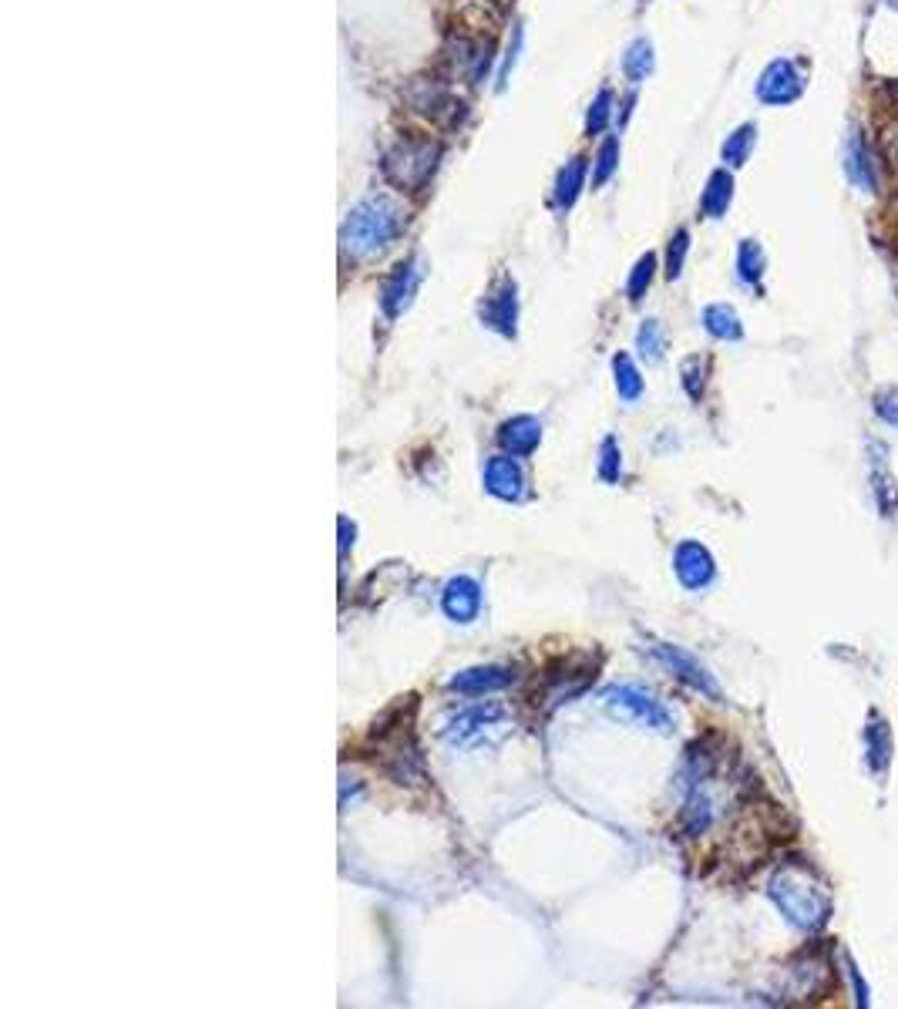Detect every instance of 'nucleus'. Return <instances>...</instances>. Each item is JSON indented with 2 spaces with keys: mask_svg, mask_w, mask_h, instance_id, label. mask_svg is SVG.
Returning a JSON list of instances; mask_svg holds the SVG:
<instances>
[{
  "mask_svg": "<svg viewBox=\"0 0 898 1009\" xmlns=\"http://www.w3.org/2000/svg\"><path fill=\"white\" fill-rule=\"evenodd\" d=\"M434 159H438V148L431 142H404L387 155V175L401 189H418L434 172Z\"/></svg>",
  "mask_w": 898,
  "mask_h": 1009,
  "instance_id": "20e7f679",
  "label": "nucleus"
},
{
  "mask_svg": "<svg viewBox=\"0 0 898 1009\" xmlns=\"http://www.w3.org/2000/svg\"><path fill=\"white\" fill-rule=\"evenodd\" d=\"M653 656L660 660L666 670L670 673H677L680 680H687L693 690H700V693H707V697H714L720 700V687H717V680L707 673V666H703L697 656H690L687 650H680V646H653Z\"/></svg>",
  "mask_w": 898,
  "mask_h": 1009,
  "instance_id": "1a4fd4ad",
  "label": "nucleus"
},
{
  "mask_svg": "<svg viewBox=\"0 0 898 1009\" xmlns=\"http://www.w3.org/2000/svg\"><path fill=\"white\" fill-rule=\"evenodd\" d=\"M619 471H623V455H619V444L616 438H606L603 448H599V478L603 481H619Z\"/></svg>",
  "mask_w": 898,
  "mask_h": 1009,
  "instance_id": "bb28decb",
  "label": "nucleus"
},
{
  "mask_svg": "<svg viewBox=\"0 0 898 1009\" xmlns=\"http://www.w3.org/2000/svg\"><path fill=\"white\" fill-rule=\"evenodd\" d=\"M703 327H707L710 337H717V340H740L744 337V327H740L737 310L727 307V303H714V307L703 310Z\"/></svg>",
  "mask_w": 898,
  "mask_h": 1009,
  "instance_id": "f3484780",
  "label": "nucleus"
},
{
  "mask_svg": "<svg viewBox=\"0 0 898 1009\" xmlns=\"http://www.w3.org/2000/svg\"><path fill=\"white\" fill-rule=\"evenodd\" d=\"M875 407H878V414L888 421V424H898V391H882L875 397Z\"/></svg>",
  "mask_w": 898,
  "mask_h": 1009,
  "instance_id": "7c9ffc66",
  "label": "nucleus"
},
{
  "mask_svg": "<svg viewBox=\"0 0 898 1009\" xmlns=\"http://www.w3.org/2000/svg\"><path fill=\"white\" fill-rule=\"evenodd\" d=\"M539 441H542V424L539 418H532V414H518V418L505 421L502 428H498V444L505 448V455L525 458L539 448Z\"/></svg>",
  "mask_w": 898,
  "mask_h": 1009,
  "instance_id": "4468645a",
  "label": "nucleus"
},
{
  "mask_svg": "<svg viewBox=\"0 0 898 1009\" xmlns=\"http://www.w3.org/2000/svg\"><path fill=\"white\" fill-rule=\"evenodd\" d=\"M771 899L798 929H808V932L825 925L831 915L828 888L804 865H784L781 872L771 878Z\"/></svg>",
  "mask_w": 898,
  "mask_h": 1009,
  "instance_id": "f257e3e1",
  "label": "nucleus"
},
{
  "mask_svg": "<svg viewBox=\"0 0 898 1009\" xmlns=\"http://www.w3.org/2000/svg\"><path fill=\"white\" fill-rule=\"evenodd\" d=\"M804 95V68L791 58H777L757 78V98L764 105H791Z\"/></svg>",
  "mask_w": 898,
  "mask_h": 1009,
  "instance_id": "39448f33",
  "label": "nucleus"
},
{
  "mask_svg": "<svg viewBox=\"0 0 898 1009\" xmlns=\"http://www.w3.org/2000/svg\"><path fill=\"white\" fill-rule=\"evenodd\" d=\"M653 276H656V256L646 253V256L636 259L633 273H629V283H626V296H629V300H633V303L643 300V293L650 290Z\"/></svg>",
  "mask_w": 898,
  "mask_h": 1009,
  "instance_id": "393cba45",
  "label": "nucleus"
},
{
  "mask_svg": "<svg viewBox=\"0 0 898 1009\" xmlns=\"http://www.w3.org/2000/svg\"><path fill=\"white\" fill-rule=\"evenodd\" d=\"M603 703L606 710L626 724H636V727H646V730H673V714L663 707L653 693H646L643 687H633V683H623V687H609L603 693Z\"/></svg>",
  "mask_w": 898,
  "mask_h": 1009,
  "instance_id": "7ed1b4c3",
  "label": "nucleus"
},
{
  "mask_svg": "<svg viewBox=\"0 0 898 1009\" xmlns=\"http://www.w3.org/2000/svg\"><path fill=\"white\" fill-rule=\"evenodd\" d=\"M734 199V175L727 169H717L714 175L707 179V189H703V199H700V212L707 219H720Z\"/></svg>",
  "mask_w": 898,
  "mask_h": 1009,
  "instance_id": "dca6fc26",
  "label": "nucleus"
},
{
  "mask_svg": "<svg viewBox=\"0 0 898 1009\" xmlns=\"http://www.w3.org/2000/svg\"><path fill=\"white\" fill-rule=\"evenodd\" d=\"M673 572L687 589H707L717 576L714 555L703 549L700 542H680L677 552H673Z\"/></svg>",
  "mask_w": 898,
  "mask_h": 1009,
  "instance_id": "9d476101",
  "label": "nucleus"
},
{
  "mask_svg": "<svg viewBox=\"0 0 898 1009\" xmlns=\"http://www.w3.org/2000/svg\"><path fill=\"white\" fill-rule=\"evenodd\" d=\"M737 276L747 286H754L764 276V249H761V243H754V239H744V243L737 246Z\"/></svg>",
  "mask_w": 898,
  "mask_h": 1009,
  "instance_id": "aec40b11",
  "label": "nucleus"
},
{
  "mask_svg": "<svg viewBox=\"0 0 898 1009\" xmlns=\"http://www.w3.org/2000/svg\"><path fill=\"white\" fill-rule=\"evenodd\" d=\"M441 613L451 619V623H475L481 613V586L471 576H455L448 579V586L441 589Z\"/></svg>",
  "mask_w": 898,
  "mask_h": 1009,
  "instance_id": "9b49d317",
  "label": "nucleus"
},
{
  "mask_svg": "<svg viewBox=\"0 0 898 1009\" xmlns=\"http://www.w3.org/2000/svg\"><path fill=\"white\" fill-rule=\"evenodd\" d=\"M582 182H586V162H582V159L569 162L566 169H562V175H559V189H555V206H559V209H569L572 202H576V196H579Z\"/></svg>",
  "mask_w": 898,
  "mask_h": 1009,
  "instance_id": "412c9836",
  "label": "nucleus"
},
{
  "mask_svg": "<svg viewBox=\"0 0 898 1009\" xmlns=\"http://www.w3.org/2000/svg\"><path fill=\"white\" fill-rule=\"evenodd\" d=\"M609 105H613V91L603 88L592 101V111H589V132H603L606 128V118H609Z\"/></svg>",
  "mask_w": 898,
  "mask_h": 1009,
  "instance_id": "c85d7f7f",
  "label": "nucleus"
},
{
  "mask_svg": "<svg viewBox=\"0 0 898 1009\" xmlns=\"http://www.w3.org/2000/svg\"><path fill=\"white\" fill-rule=\"evenodd\" d=\"M397 233H401V209H397L391 199L374 196V199H364L347 216L340 243H344L347 256L364 259L391 246V239Z\"/></svg>",
  "mask_w": 898,
  "mask_h": 1009,
  "instance_id": "f03ea898",
  "label": "nucleus"
},
{
  "mask_svg": "<svg viewBox=\"0 0 898 1009\" xmlns=\"http://www.w3.org/2000/svg\"><path fill=\"white\" fill-rule=\"evenodd\" d=\"M687 249H690V233L687 229H680V233L670 239V246H666V280H677V276L683 273Z\"/></svg>",
  "mask_w": 898,
  "mask_h": 1009,
  "instance_id": "a878e982",
  "label": "nucleus"
},
{
  "mask_svg": "<svg viewBox=\"0 0 898 1009\" xmlns=\"http://www.w3.org/2000/svg\"><path fill=\"white\" fill-rule=\"evenodd\" d=\"M636 347H640V354L650 360V364H656V360L663 357V350H666L663 323L660 320H643L640 333H636Z\"/></svg>",
  "mask_w": 898,
  "mask_h": 1009,
  "instance_id": "5701e85b",
  "label": "nucleus"
},
{
  "mask_svg": "<svg viewBox=\"0 0 898 1009\" xmlns=\"http://www.w3.org/2000/svg\"><path fill=\"white\" fill-rule=\"evenodd\" d=\"M754 142H757V128L754 125H740L737 132L724 142V162L734 165V169H737V165H744L747 155H751Z\"/></svg>",
  "mask_w": 898,
  "mask_h": 1009,
  "instance_id": "4be33fe9",
  "label": "nucleus"
},
{
  "mask_svg": "<svg viewBox=\"0 0 898 1009\" xmlns=\"http://www.w3.org/2000/svg\"><path fill=\"white\" fill-rule=\"evenodd\" d=\"M495 727H505V710L488 703V707H471V710H461L458 717H451V724L444 727V740L451 747H475L485 740L488 730Z\"/></svg>",
  "mask_w": 898,
  "mask_h": 1009,
  "instance_id": "0eeeda50",
  "label": "nucleus"
},
{
  "mask_svg": "<svg viewBox=\"0 0 898 1009\" xmlns=\"http://www.w3.org/2000/svg\"><path fill=\"white\" fill-rule=\"evenodd\" d=\"M424 280V263H421V256H411V259H404V263H397L394 266V273L384 280V290H381V307L387 317H401V313L411 307V300H414V293H418V286Z\"/></svg>",
  "mask_w": 898,
  "mask_h": 1009,
  "instance_id": "6e6552de",
  "label": "nucleus"
},
{
  "mask_svg": "<svg viewBox=\"0 0 898 1009\" xmlns=\"http://www.w3.org/2000/svg\"><path fill=\"white\" fill-rule=\"evenodd\" d=\"M485 492L502 498V502H522L525 498V475L515 455H495L485 465Z\"/></svg>",
  "mask_w": 898,
  "mask_h": 1009,
  "instance_id": "f8f14e48",
  "label": "nucleus"
},
{
  "mask_svg": "<svg viewBox=\"0 0 898 1009\" xmlns=\"http://www.w3.org/2000/svg\"><path fill=\"white\" fill-rule=\"evenodd\" d=\"M613 374H616V391L623 401H640L643 397V377H640V370H636L633 364V357L629 354H616L613 357Z\"/></svg>",
  "mask_w": 898,
  "mask_h": 1009,
  "instance_id": "a211bd4d",
  "label": "nucleus"
},
{
  "mask_svg": "<svg viewBox=\"0 0 898 1009\" xmlns=\"http://www.w3.org/2000/svg\"><path fill=\"white\" fill-rule=\"evenodd\" d=\"M683 387H687V394L693 401H700V394H703V360L700 357H690L687 364H683Z\"/></svg>",
  "mask_w": 898,
  "mask_h": 1009,
  "instance_id": "c756f323",
  "label": "nucleus"
},
{
  "mask_svg": "<svg viewBox=\"0 0 898 1009\" xmlns=\"http://www.w3.org/2000/svg\"><path fill=\"white\" fill-rule=\"evenodd\" d=\"M512 683V670H505V666H468V670H461L455 673V677L448 680V690H455V693H465V697H481V693H495V690H502Z\"/></svg>",
  "mask_w": 898,
  "mask_h": 1009,
  "instance_id": "ddd939ff",
  "label": "nucleus"
},
{
  "mask_svg": "<svg viewBox=\"0 0 898 1009\" xmlns=\"http://www.w3.org/2000/svg\"><path fill=\"white\" fill-rule=\"evenodd\" d=\"M616 159H619V142L616 138H609V142L599 148V159H596V172H592V185H603L609 182V175L616 172Z\"/></svg>",
  "mask_w": 898,
  "mask_h": 1009,
  "instance_id": "cd10ccee",
  "label": "nucleus"
},
{
  "mask_svg": "<svg viewBox=\"0 0 898 1009\" xmlns=\"http://www.w3.org/2000/svg\"><path fill=\"white\" fill-rule=\"evenodd\" d=\"M623 71H626L629 81H643L646 74L653 71V48H650V41H633V44H629V51H626V58H623Z\"/></svg>",
  "mask_w": 898,
  "mask_h": 1009,
  "instance_id": "b1692460",
  "label": "nucleus"
},
{
  "mask_svg": "<svg viewBox=\"0 0 898 1009\" xmlns=\"http://www.w3.org/2000/svg\"><path fill=\"white\" fill-rule=\"evenodd\" d=\"M481 323H485L488 330L502 333V337H515L518 296H515V280L508 273H502L492 286H488L485 300H481Z\"/></svg>",
  "mask_w": 898,
  "mask_h": 1009,
  "instance_id": "423d86ee",
  "label": "nucleus"
},
{
  "mask_svg": "<svg viewBox=\"0 0 898 1009\" xmlns=\"http://www.w3.org/2000/svg\"><path fill=\"white\" fill-rule=\"evenodd\" d=\"M865 740H868V764H872V771L882 774L888 767V757H892V734H888L885 720L875 717V724L868 727Z\"/></svg>",
  "mask_w": 898,
  "mask_h": 1009,
  "instance_id": "6ab92c4d",
  "label": "nucleus"
},
{
  "mask_svg": "<svg viewBox=\"0 0 898 1009\" xmlns=\"http://www.w3.org/2000/svg\"><path fill=\"white\" fill-rule=\"evenodd\" d=\"M845 172H848V179L855 182L862 192H872L875 189V162H872V152H868V142H865L862 132H851L848 135Z\"/></svg>",
  "mask_w": 898,
  "mask_h": 1009,
  "instance_id": "2eb2a0df",
  "label": "nucleus"
}]
</instances>
